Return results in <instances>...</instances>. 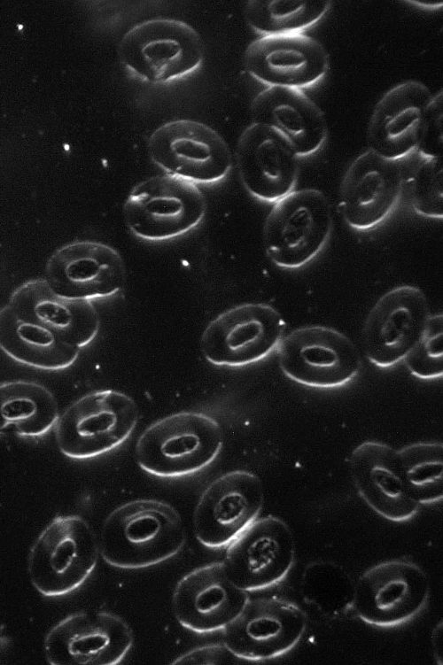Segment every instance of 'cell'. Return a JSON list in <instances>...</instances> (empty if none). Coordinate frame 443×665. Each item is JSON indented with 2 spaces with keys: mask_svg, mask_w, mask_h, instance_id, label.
<instances>
[{
  "mask_svg": "<svg viewBox=\"0 0 443 665\" xmlns=\"http://www.w3.org/2000/svg\"><path fill=\"white\" fill-rule=\"evenodd\" d=\"M185 537L182 518L172 506L157 499H136L116 507L105 518L98 550L109 565L137 569L175 556Z\"/></svg>",
  "mask_w": 443,
  "mask_h": 665,
  "instance_id": "1",
  "label": "cell"
},
{
  "mask_svg": "<svg viewBox=\"0 0 443 665\" xmlns=\"http://www.w3.org/2000/svg\"><path fill=\"white\" fill-rule=\"evenodd\" d=\"M11 644L10 638L0 635V651L6 649Z\"/></svg>",
  "mask_w": 443,
  "mask_h": 665,
  "instance_id": "36",
  "label": "cell"
},
{
  "mask_svg": "<svg viewBox=\"0 0 443 665\" xmlns=\"http://www.w3.org/2000/svg\"><path fill=\"white\" fill-rule=\"evenodd\" d=\"M138 420L136 402L114 390L87 393L73 402L56 422L57 445L65 456L84 460L120 445Z\"/></svg>",
  "mask_w": 443,
  "mask_h": 665,
  "instance_id": "6",
  "label": "cell"
},
{
  "mask_svg": "<svg viewBox=\"0 0 443 665\" xmlns=\"http://www.w3.org/2000/svg\"><path fill=\"white\" fill-rule=\"evenodd\" d=\"M354 485L363 501L383 518L402 522L419 511L407 485L398 451L378 441H365L349 460Z\"/></svg>",
  "mask_w": 443,
  "mask_h": 665,
  "instance_id": "22",
  "label": "cell"
},
{
  "mask_svg": "<svg viewBox=\"0 0 443 665\" xmlns=\"http://www.w3.org/2000/svg\"><path fill=\"white\" fill-rule=\"evenodd\" d=\"M253 123L272 128L292 146L297 155L307 157L325 143L328 127L320 107L301 89L268 87L253 100Z\"/></svg>",
  "mask_w": 443,
  "mask_h": 665,
  "instance_id": "25",
  "label": "cell"
},
{
  "mask_svg": "<svg viewBox=\"0 0 443 665\" xmlns=\"http://www.w3.org/2000/svg\"><path fill=\"white\" fill-rule=\"evenodd\" d=\"M404 172L400 160L368 150L348 166L340 185V206L346 224L359 231L382 224L400 203Z\"/></svg>",
  "mask_w": 443,
  "mask_h": 665,
  "instance_id": "17",
  "label": "cell"
},
{
  "mask_svg": "<svg viewBox=\"0 0 443 665\" xmlns=\"http://www.w3.org/2000/svg\"><path fill=\"white\" fill-rule=\"evenodd\" d=\"M430 316L427 298L419 288L400 285L385 292L363 325L362 343L368 360L382 368L403 360L423 336Z\"/></svg>",
  "mask_w": 443,
  "mask_h": 665,
  "instance_id": "15",
  "label": "cell"
},
{
  "mask_svg": "<svg viewBox=\"0 0 443 665\" xmlns=\"http://www.w3.org/2000/svg\"><path fill=\"white\" fill-rule=\"evenodd\" d=\"M151 159L166 174L193 183H214L229 173L232 157L222 135L208 125L189 119L158 127L147 143Z\"/></svg>",
  "mask_w": 443,
  "mask_h": 665,
  "instance_id": "9",
  "label": "cell"
},
{
  "mask_svg": "<svg viewBox=\"0 0 443 665\" xmlns=\"http://www.w3.org/2000/svg\"><path fill=\"white\" fill-rule=\"evenodd\" d=\"M206 213V197L197 184L168 174L137 183L123 205L129 231L154 242L188 233L200 224Z\"/></svg>",
  "mask_w": 443,
  "mask_h": 665,
  "instance_id": "7",
  "label": "cell"
},
{
  "mask_svg": "<svg viewBox=\"0 0 443 665\" xmlns=\"http://www.w3.org/2000/svg\"><path fill=\"white\" fill-rule=\"evenodd\" d=\"M0 349L15 361L44 370L72 366L80 352L8 304L0 309Z\"/></svg>",
  "mask_w": 443,
  "mask_h": 665,
  "instance_id": "26",
  "label": "cell"
},
{
  "mask_svg": "<svg viewBox=\"0 0 443 665\" xmlns=\"http://www.w3.org/2000/svg\"><path fill=\"white\" fill-rule=\"evenodd\" d=\"M248 599V592L232 582L223 561H216L181 578L172 601L175 616L183 627L209 633L227 626Z\"/></svg>",
  "mask_w": 443,
  "mask_h": 665,
  "instance_id": "20",
  "label": "cell"
},
{
  "mask_svg": "<svg viewBox=\"0 0 443 665\" xmlns=\"http://www.w3.org/2000/svg\"><path fill=\"white\" fill-rule=\"evenodd\" d=\"M247 72L268 87L301 89L321 81L329 68L324 46L303 33L267 35L246 48Z\"/></svg>",
  "mask_w": 443,
  "mask_h": 665,
  "instance_id": "19",
  "label": "cell"
},
{
  "mask_svg": "<svg viewBox=\"0 0 443 665\" xmlns=\"http://www.w3.org/2000/svg\"><path fill=\"white\" fill-rule=\"evenodd\" d=\"M58 407L41 383L14 380L0 383V435L36 437L56 424Z\"/></svg>",
  "mask_w": 443,
  "mask_h": 665,
  "instance_id": "27",
  "label": "cell"
},
{
  "mask_svg": "<svg viewBox=\"0 0 443 665\" xmlns=\"http://www.w3.org/2000/svg\"><path fill=\"white\" fill-rule=\"evenodd\" d=\"M411 4H416L419 6L422 7H432V8H439V6H442V1H437V2H431V1H412L409 2Z\"/></svg>",
  "mask_w": 443,
  "mask_h": 665,
  "instance_id": "35",
  "label": "cell"
},
{
  "mask_svg": "<svg viewBox=\"0 0 443 665\" xmlns=\"http://www.w3.org/2000/svg\"><path fill=\"white\" fill-rule=\"evenodd\" d=\"M442 89L433 94L427 108L416 150L423 159L442 157Z\"/></svg>",
  "mask_w": 443,
  "mask_h": 665,
  "instance_id": "33",
  "label": "cell"
},
{
  "mask_svg": "<svg viewBox=\"0 0 443 665\" xmlns=\"http://www.w3.org/2000/svg\"><path fill=\"white\" fill-rule=\"evenodd\" d=\"M8 305L80 349L92 342L99 330V315L90 300L62 296L44 279L19 285L12 293Z\"/></svg>",
  "mask_w": 443,
  "mask_h": 665,
  "instance_id": "24",
  "label": "cell"
},
{
  "mask_svg": "<svg viewBox=\"0 0 443 665\" xmlns=\"http://www.w3.org/2000/svg\"><path fill=\"white\" fill-rule=\"evenodd\" d=\"M426 573L413 561L389 560L365 570L354 585L353 609L364 622L380 628L415 618L427 604Z\"/></svg>",
  "mask_w": 443,
  "mask_h": 665,
  "instance_id": "10",
  "label": "cell"
},
{
  "mask_svg": "<svg viewBox=\"0 0 443 665\" xmlns=\"http://www.w3.org/2000/svg\"><path fill=\"white\" fill-rule=\"evenodd\" d=\"M354 585L349 573L330 561H315L304 568L299 589L303 599L323 615L340 616L353 607Z\"/></svg>",
  "mask_w": 443,
  "mask_h": 665,
  "instance_id": "29",
  "label": "cell"
},
{
  "mask_svg": "<svg viewBox=\"0 0 443 665\" xmlns=\"http://www.w3.org/2000/svg\"><path fill=\"white\" fill-rule=\"evenodd\" d=\"M294 557L291 529L281 518L267 515L256 518L229 542L223 563L232 582L249 592L284 579Z\"/></svg>",
  "mask_w": 443,
  "mask_h": 665,
  "instance_id": "14",
  "label": "cell"
},
{
  "mask_svg": "<svg viewBox=\"0 0 443 665\" xmlns=\"http://www.w3.org/2000/svg\"><path fill=\"white\" fill-rule=\"evenodd\" d=\"M134 641L128 624L108 612H78L56 623L43 641L51 665H114Z\"/></svg>",
  "mask_w": 443,
  "mask_h": 665,
  "instance_id": "13",
  "label": "cell"
},
{
  "mask_svg": "<svg viewBox=\"0 0 443 665\" xmlns=\"http://www.w3.org/2000/svg\"><path fill=\"white\" fill-rule=\"evenodd\" d=\"M330 5L325 0H251L245 18L262 36L298 34L319 22Z\"/></svg>",
  "mask_w": 443,
  "mask_h": 665,
  "instance_id": "28",
  "label": "cell"
},
{
  "mask_svg": "<svg viewBox=\"0 0 443 665\" xmlns=\"http://www.w3.org/2000/svg\"><path fill=\"white\" fill-rule=\"evenodd\" d=\"M330 204L319 189L292 190L276 201L263 227L268 259L284 269L307 265L326 246L332 231Z\"/></svg>",
  "mask_w": 443,
  "mask_h": 665,
  "instance_id": "5",
  "label": "cell"
},
{
  "mask_svg": "<svg viewBox=\"0 0 443 665\" xmlns=\"http://www.w3.org/2000/svg\"><path fill=\"white\" fill-rule=\"evenodd\" d=\"M237 165L245 189L255 198L276 203L292 190L299 176V156L277 131L252 123L237 146Z\"/></svg>",
  "mask_w": 443,
  "mask_h": 665,
  "instance_id": "21",
  "label": "cell"
},
{
  "mask_svg": "<svg viewBox=\"0 0 443 665\" xmlns=\"http://www.w3.org/2000/svg\"><path fill=\"white\" fill-rule=\"evenodd\" d=\"M285 376L304 386L331 389L344 386L360 371L354 344L335 329L310 325L293 329L276 348Z\"/></svg>",
  "mask_w": 443,
  "mask_h": 665,
  "instance_id": "8",
  "label": "cell"
},
{
  "mask_svg": "<svg viewBox=\"0 0 443 665\" xmlns=\"http://www.w3.org/2000/svg\"><path fill=\"white\" fill-rule=\"evenodd\" d=\"M285 322L279 312L264 303H245L215 317L205 329L201 349L216 366L244 367L276 350Z\"/></svg>",
  "mask_w": 443,
  "mask_h": 665,
  "instance_id": "11",
  "label": "cell"
},
{
  "mask_svg": "<svg viewBox=\"0 0 443 665\" xmlns=\"http://www.w3.org/2000/svg\"><path fill=\"white\" fill-rule=\"evenodd\" d=\"M120 61L129 72L152 83H166L200 67L205 47L190 24L170 18L137 23L120 41Z\"/></svg>",
  "mask_w": 443,
  "mask_h": 665,
  "instance_id": "4",
  "label": "cell"
},
{
  "mask_svg": "<svg viewBox=\"0 0 443 665\" xmlns=\"http://www.w3.org/2000/svg\"><path fill=\"white\" fill-rule=\"evenodd\" d=\"M433 94L423 82L407 80L389 89L369 120V150L400 160L415 151Z\"/></svg>",
  "mask_w": 443,
  "mask_h": 665,
  "instance_id": "23",
  "label": "cell"
},
{
  "mask_svg": "<svg viewBox=\"0 0 443 665\" xmlns=\"http://www.w3.org/2000/svg\"><path fill=\"white\" fill-rule=\"evenodd\" d=\"M222 446V429L213 417L183 411L150 425L139 437L135 454L137 464L147 473L178 477L207 467Z\"/></svg>",
  "mask_w": 443,
  "mask_h": 665,
  "instance_id": "2",
  "label": "cell"
},
{
  "mask_svg": "<svg viewBox=\"0 0 443 665\" xmlns=\"http://www.w3.org/2000/svg\"><path fill=\"white\" fill-rule=\"evenodd\" d=\"M307 627L304 611L278 598L250 599L222 630V643L237 659L261 661L291 650Z\"/></svg>",
  "mask_w": 443,
  "mask_h": 665,
  "instance_id": "12",
  "label": "cell"
},
{
  "mask_svg": "<svg viewBox=\"0 0 443 665\" xmlns=\"http://www.w3.org/2000/svg\"><path fill=\"white\" fill-rule=\"evenodd\" d=\"M264 501L261 480L246 470L227 472L201 494L193 514V530L209 548L227 546L258 518Z\"/></svg>",
  "mask_w": 443,
  "mask_h": 665,
  "instance_id": "16",
  "label": "cell"
},
{
  "mask_svg": "<svg viewBox=\"0 0 443 665\" xmlns=\"http://www.w3.org/2000/svg\"><path fill=\"white\" fill-rule=\"evenodd\" d=\"M232 655L223 643L213 644L189 651L177 657L172 664H227V659Z\"/></svg>",
  "mask_w": 443,
  "mask_h": 665,
  "instance_id": "34",
  "label": "cell"
},
{
  "mask_svg": "<svg viewBox=\"0 0 443 665\" xmlns=\"http://www.w3.org/2000/svg\"><path fill=\"white\" fill-rule=\"evenodd\" d=\"M442 320L441 313L430 316L423 336L403 360L409 372L419 379L442 377Z\"/></svg>",
  "mask_w": 443,
  "mask_h": 665,
  "instance_id": "32",
  "label": "cell"
},
{
  "mask_svg": "<svg viewBox=\"0 0 443 665\" xmlns=\"http://www.w3.org/2000/svg\"><path fill=\"white\" fill-rule=\"evenodd\" d=\"M98 542L78 515H58L41 531L28 554L27 572L35 589L46 597L66 595L94 570Z\"/></svg>",
  "mask_w": 443,
  "mask_h": 665,
  "instance_id": "3",
  "label": "cell"
},
{
  "mask_svg": "<svg viewBox=\"0 0 443 665\" xmlns=\"http://www.w3.org/2000/svg\"><path fill=\"white\" fill-rule=\"evenodd\" d=\"M398 453L408 490L419 505L442 500V443H414L398 450Z\"/></svg>",
  "mask_w": 443,
  "mask_h": 665,
  "instance_id": "30",
  "label": "cell"
},
{
  "mask_svg": "<svg viewBox=\"0 0 443 665\" xmlns=\"http://www.w3.org/2000/svg\"><path fill=\"white\" fill-rule=\"evenodd\" d=\"M44 280L62 296L91 300L114 295L121 289L125 266L112 246L97 241H75L51 254Z\"/></svg>",
  "mask_w": 443,
  "mask_h": 665,
  "instance_id": "18",
  "label": "cell"
},
{
  "mask_svg": "<svg viewBox=\"0 0 443 665\" xmlns=\"http://www.w3.org/2000/svg\"><path fill=\"white\" fill-rule=\"evenodd\" d=\"M443 158L423 159L410 184L414 211L424 217H443Z\"/></svg>",
  "mask_w": 443,
  "mask_h": 665,
  "instance_id": "31",
  "label": "cell"
}]
</instances>
